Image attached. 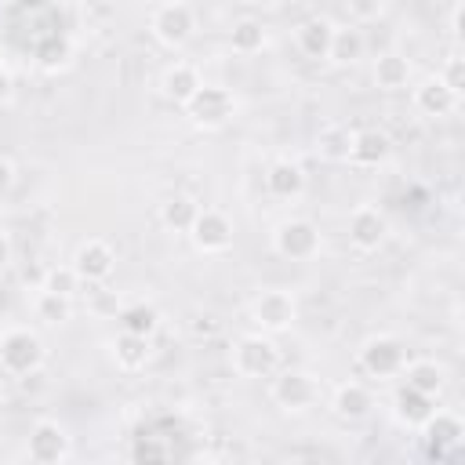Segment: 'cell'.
Instances as JSON below:
<instances>
[{
	"label": "cell",
	"mask_w": 465,
	"mask_h": 465,
	"mask_svg": "<svg viewBox=\"0 0 465 465\" xmlns=\"http://www.w3.org/2000/svg\"><path fill=\"white\" fill-rule=\"evenodd\" d=\"M47 360V345L36 331L29 327H11L0 334V367L15 378H25V374H36Z\"/></svg>",
	"instance_id": "cell-1"
},
{
	"label": "cell",
	"mask_w": 465,
	"mask_h": 465,
	"mask_svg": "<svg viewBox=\"0 0 465 465\" xmlns=\"http://www.w3.org/2000/svg\"><path fill=\"white\" fill-rule=\"evenodd\" d=\"M182 109H185V116L193 120V127H200V131H218V127H225V124L236 116V94H232L229 87H222V84H200L196 94H193Z\"/></svg>",
	"instance_id": "cell-2"
},
{
	"label": "cell",
	"mask_w": 465,
	"mask_h": 465,
	"mask_svg": "<svg viewBox=\"0 0 465 465\" xmlns=\"http://www.w3.org/2000/svg\"><path fill=\"white\" fill-rule=\"evenodd\" d=\"M149 33L156 36V44L178 51L193 40L196 33V11L185 0H163L160 7H153L149 15Z\"/></svg>",
	"instance_id": "cell-3"
},
{
	"label": "cell",
	"mask_w": 465,
	"mask_h": 465,
	"mask_svg": "<svg viewBox=\"0 0 465 465\" xmlns=\"http://www.w3.org/2000/svg\"><path fill=\"white\" fill-rule=\"evenodd\" d=\"M232 371L240 378H272L280 371V349L272 341V334H243L232 345Z\"/></svg>",
	"instance_id": "cell-4"
},
{
	"label": "cell",
	"mask_w": 465,
	"mask_h": 465,
	"mask_svg": "<svg viewBox=\"0 0 465 465\" xmlns=\"http://www.w3.org/2000/svg\"><path fill=\"white\" fill-rule=\"evenodd\" d=\"M272 251L287 262H309L320 254V229L309 218H283L272 229Z\"/></svg>",
	"instance_id": "cell-5"
},
{
	"label": "cell",
	"mask_w": 465,
	"mask_h": 465,
	"mask_svg": "<svg viewBox=\"0 0 465 465\" xmlns=\"http://www.w3.org/2000/svg\"><path fill=\"white\" fill-rule=\"evenodd\" d=\"M298 320V302L291 291H262L254 302H251V323L262 331V334H283L291 331Z\"/></svg>",
	"instance_id": "cell-6"
},
{
	"label": "cell",
	"mask_w": 465,
	"mask_h": 465,
	"mask_svg": "<svg viewBox=\"0 0 465 465\" xmlns=\"http://www.w3.org/2000/svg\"><path fill=\"white\" fill-rule=\"evenodd\" d=\"M269 396L276 407L291 411V414H302L316 403L320 389H316V378L309 371H298V367H287V371H276L272 374V385H269Z\"/></svg>",
	"instance_id": "cell-7"
},
{
	"label": "cell",
	"mask_w": 465,
	"mask_h": 465,
	"mask_svg": "<svg viewBox=\"0 0 465 465\" xmlns=\"http://www.w3.org/2000/svg\"><path fill=\"white\" fill-rule=\"evenodd\" d=\"M25 454H29V461H36V465H58V461H65V458L73 454V436L65 432L62 421L40 418V421L29 429Z\"/></svg>",
	"instance_id": "cell-8"
},
{
	"label": "cell",
	"mask_w": 465,
	"mask_h": 465,
	"mask_svg": "<svg viewBox=\"0 0 465 465\" xmlns=\"http://www.w3.org/2000/svg\"><path fill=\"white\" fill-rule=\"evenodd\" d=\"M185 236L193 240V247H196L200 254H222V251L232 247V222H229V214L218 211V207H200Z\"/></svg>",
	"instance_id": "cell-9"
},
{
	"label": "cell",
	"mask_w": 465,
	"mask_h": 465,
	"mask_svg": "<svg viewBox=\"0 0 465 465\" xmlns=\"http://www.w3.org/2000/svg\"><path fill=\"white\" fill-rule=\"evenodd\" d=\"M407 363V345L396 334H374L360 349V367L371 378H396Z\"/></svg>",
	"instance_id": "cell-10"
},
{
	"label": "cell",
	"mask_w": 465,
	"mask_h": 465,
	"mask_svg": "<svg viewBox=\"0 0 465 465\" xmlns=\"http://www.w3.org/2000/svg\"><path fill=\"white\" fill-rule=\"evenodd\" d=\"M73 269H76V276L91 287V283H105L113 272H116V251L105 243V240H98V236H91V240H84L76 251H73V262H69Z\"/></svg>",
	"instance_id": "cell-11"
},
{
	"label": "cell",
	"mask_w": 465,
	"mask_h": 465,
	"mask_svg": "<svg viewBox=\"0 0 465 465\" xmlns=\"http://www.w3.org/2000/svg\"><path fill=\"white\" fill-rule=\"evenodd\" d=\"M418 429H421V436H425V443H429V458H443V454H450V450L465 440V421H461V414L440 411V407H432V414H429Z\"/></svg>",
	"instance_id": "cell-12"
},
{
	"label": "cell",
	"mask_w": 465,
	"mask_h": 465,
	"mask_svg": "<svg viewBox=\"0 0 465 465\" xmlns=\"http://www.w3.org/2000/svg\"><path fill=\"white\" fill-rule=\"evenodd\" d=\"M385 232H389V222H385V214L378 211V207H371V203H360L352 214H349V243L356 247V251H378L381 243H385Z\"/></svg>",
	"instance_id": "cell-13"
},
{
	"label": "cell",
	"mask_w": 465,
	"mask_h": 465,
	"mask_svg": "<svg viewBox=\"0 0 465 465\" xmlns=\"http://www.w3.org/2000/svg\"><path fill=\"white\" fill-rule=\"evenodd\" d=\"M458 102H461V94H454V91L443 84L440 73H436V76H425V80L414 87V109H418L421 116H450V113L458 109Z\"/></svg>",
	"instance_id": "cell-14"
},
{
	"label": "cell",
	"mask_w": 465,
	"mask_h": 465,
	"mask_svg": "<svg viewBox=\"0 0 465 465\" xmlns=\"http://www.w3.org/2000/svg\"><path fill=\"white\" fill-rule=\"evenodd\" d=\"M389 153H392V142H389L385 131H378V127H360V131H352L349 163H356V167H378V163L389 160Z\"/></svg>",
	"instance_id": "cell-15"
},
{
	"label": "cell",
	"mask_w": 465,
	"mask_h": 465,
	"mask_svg": "<svg viewBox=\"0 0 465 465\" xmlns=\"http://www.w3.org/2000/svg\"><path fill=\"white\" fill-rule=\"evenodd\" d=\"M200 84H203V76H200L196 65H189V62H171V65L163 69V76H160V94H163L167 102H174V105H185V102L196 94Z\"/></svg>",
	"instance_id": "cell-16"
},
{
	"label": "cell",
	"mask_w": 465,
	"mask_h": 465,
	"mask_svg": "<svg viewBox=\"0 0 465 465\" xmlns=\"http://www.w3.org/2000/svg\"><path fill=\"white\" fill-rule=\"evenodd\" d=\"M371 407H374V396H371V389L363 381H341L334 389V396H331V411L341 421H360V418L371 414Z\"/></svg>",
	"instance_id": "cell-17"
},
{
	"label": "cell",
	"mask_w": 465,
	"mask_h": 465,
	"mask_svg": "<svg viewBox=\"0 0 465 465\" xmlns=\"http://www.w3.org/2000/svg\"><path fill=\"white\" fill-rule=\"evenodd\" d=\"M265 193L276 200H298L305 193V171L294 160H272L265 171Z\"/></svg>",
	"instance_id": "cell-18"
},
{
	"label": "cell",
	"mask_w": 465,
	"mask_h": 465,
	"mask_svg": "<svg viewBox=\"0 0 465 465\" xmlns=\"http://www.w3.org/2000/svg\"><path fill=\"white\" fill-rule=\"evenodd\" d=\"M432 407H436V400L425 396V392H418V389H411V385H400L396 396H392V414L407 429H418L432 414Z\"/></svg>",
	"instance_id": "cell-19"
},
{
	"label": "cell",
	"mask_w": 465,
	"mask_h": 465,
	"mask_svg": "<svg viewBox=\"0 0 465 465\" xmlns=\"http://www.w3.org/2000/svg\"><path fill=\"white\" fill-rule=\"evenodd\" d=\"M331 36H334V25L327 18H305L298 29H294V44L305 58H316L323 62L327 51H331Z\"/></svg>",
	"instance_id": "cell-20"
},
{
	"label": "cell",
	"mask_w": 465,
	"mask_h": 465,
	"mask_svg": "<svg viewBox=\"0 0 465 465\" xmlns=\"http://www.w3.org/2000/svg\"><path fill=\"white\" fill-rule=\"evenodd\" d=\"M33 58L44 73H58V69H69L73 62V40L65 33H44L36 44H33Z\"/></svg>",
	"instance_id": "cell-21"
},
{
	"label": "cell",
	"mask_w": 465,
	"mask_h": 465,
	"mask_svg": "<svg viewBox=\"0 0 465 465\" xmlns=\"http://www.w3.org/2000/svg\"><path fill=\"white\" fill-rule=\"evenodd\" d=\"M109 352H113V363H116L120 371H142V367L149 363V356H153L149 338L131 334V331H120V334L109 341Z\"/></svg>",
	"instance_id": "cell-22"
},
{
	"label": "cell",
	"mask_w": 465,
	"mask_h": 465,
	"mask_svg": "<svg viewBox=\"0 0 465 465\" xmlns=\"http://www.w3.org/2000/svg\"><path fill=\"white\" fill-rule=\"evenodd\" d=\"M403 385H411V389H418V392H425V396H440L443 392V385H447V371L436 363V360H411V363H403Z\"/></svg>",
	"instance_id": "cell-23"
},
{
	"label": "cell",
	"mask_w": 465,
	"mask_h": 465,
	"mask_svg": "<svg viewBox=\"0 0 465 465\" xmlns=\"http://www.w3.org/2000/svg\"><path fill=\"white\" fill-rule=\"evenodd\" d=\"M374 84L381 91H403L411 84V62L403 54H396V51L378 54V62H374Z\"/></svg>",
	"instance_id": "cell-24"
},
{
	"label": "cell",
	"mask_w": 465,
	"mask_h": 465,
	"mask_svg": "<svg viewBox=\"0 0 465 465\" xmlns=\"http://www.w3.org/2000/svg\"><path fill=\"white\" fill-rule=\"evenodd\" d=\"M349 145H352V131L345 124H323L316 131V153L331 163H349Z\"/></svg>",
	"instance_id": "cell-25"
},
{
	"label": "cell",
	"mask_w": 465,
	"mask_h": 465,
	"mask_svg": "<svg viewBox=\"0 0 465 465\" xmlns=\"http://www.w3.org/2000/svg\"><path fill=\"white\" fill-rule=\"evenodd\" d=\"M120 331H131V334H142V338H153L160 331V309L149 305V302H131L120 309Z\"/></svg>",
	"instance_id": "cell-26"
},
{
	"label": "cell",
	"mask_w": 465,
	"mask_h": 465,
	"mask_svg": "<svg viewBox=\"0 0 465 465\" xmlns=\"http://www.w3.org/2000/svg\"><path fill=\"white\" fill-rule=\"evenodd\" d=\"M196 211H200V203H196L193 196L174 193V196H167V200L160 203V222H163V229H171V232H189Z\"/></svg>",
	"instance_id": "cell-27"
},
{
	"label": "cell",
	"mask_w": 465,
	"mask_h": 465,
	"mask_svg": "<svg viewBox=\"0 0 465 465\" xmlns=\"http://www.w3.org/2000/svg\"><path fill=\"white\" fill-rule=\"evenodd\" d=\"M363 47H367V40H363V33H360V29H352V25L334 29V36H331V51H327V62H334V65H352V62H360V58H363Z\"/></svg>",
	"instance_id": "cell-28"
},
{
	"label": "cell",
	"mask_w": 465,
	"mask_h": 465,
	"mask_svg": "<svg viewBox=\"0 0 465 465\" xmlns=\"http://www.w3.org/2000/svg\"><path fill=\"white\" fill-rule=\"evenodd\" d=\"M229 47L236 54H258L265 47V29L258 18H240L232 29H229Z\"/></svg>",
	"instance_id": "cell-29"
},
{
	"label": "cell",
	"mask_w": 465,
	"mask_h": 465,
	"mask_svg": "<svg viewBox=\"0 0 465 465\" xmlns=\"http://www.w3.org/2000/svg\"><path fill=\"white\" fill-rule=\"evenodd\" d=\"M36 320H44V323H65L69 316H73V298H65V294H51V291H36Z\"/></svg>",
	"instance_id": "cell-30"
},
{
	"label": "cell",
	"mask_w": 465,
	"mask_h": 465,
	"mask_svg": "<svg viewBox=\"0 0 465 465\" xmlns=\"http://www.w3.org/2000/svg\"><path fill=\"white\" fill-rule=\"evenodd\" d=\"M80 276H76V269L73 265H58V269H44V280H40V287L44 291H51V294H65V298H73L76 291H80Z\"/></svg>",
	"instance_id": "cell-31"
},
{
	"label": "cell",
	"mask_w": 465,
	"mask_h": 465,
	"mask_svg": "<svg viewBox=\"0 0 465 465\" xmlns=\"http://www.w3.org/2000/svg\"><path fill=\"white\" fill-rule=\"evenodd\" d=\"M120 298L113 291H105L102 283H91V298H87V312L98 316V320H116L120 316Z\"/></svg>",
	"instance_id": "cell-32"
},
{
	"label": "cell",
	"mask_w": 465,
	"mask_h": 465,
	"mask_svg": "<svg viewBox=\"0 0 465 465\" xmlns=\"http://www.w3.org/2000/svg\"><path fill=\"white\" fill-rule=\"evenodd\" d=\"M131 458H134V461H167V447H163V443H156L153 436H138V443H134Z\"/></svg>",
	"instance_id": "cell-33"
},
{
	"label": "cell",
	"mask_w": 465,
	"mask_h": 465,
	"mask_svg": "<svg viewBox=\"0 0 465 465\" xmlns=\"http://www.w3.org/2000/svg\"><path fill=\"white\" fill-rule=\"evenodd\" d=\"M440 76H443V84H447L454 94H461V91H465V62H461V54H450Z\"/></svg>",
	"instance_id": "cell-34"
},
{
	"label": "cell",
	"mask_w": 465,
	"mask_h": 465,
	"mask_svg": "<svg viewBox=\"0 0 465 465\" xmlns=\"http://www.w3.org/2000/svg\"><path fill=\"white\" fill-rule=\"evenodd\" d=\"M345 7H349V15H352L356 22H374V18H381L385 0H349Z\"/></svg>",
	"instance_id": "cell-35"
},
{
	"label": "cell",
	"mask_w": 465,
	"mask_h": 465,
	"mask_svg": "<svg viewBox=\"0 0 465 465\" xmlns=\"http://www.w3.org/2000/svg\"><path fill=\"white\" fill-rule=\"evenodd\" d=\"M11 94H15V76H11V69L0 62V109L11 102Z\"/></svg>",
	"instance_id": "cell-36"
},
{
	"label": "cell",
	"mask_w": 465,
	"mask_h": 465,
	"mask_svg": "<svg viewBox=\"0 0 465 465\" xmlns=\"http://www.w3.org/2000/svg\"><path fill=\"white\" fill-rule=\"evenodd\" d=\"M15 185V163L7 156H0V196H7Z\"/></svg>",
	"instance_id": "cell-37"
},
{
	"label": "cell",
	"mask_w": 465,
	"mask_h": 465,
	"mask_svg": "<svg viewBox=\"0 0 465 465\" xmlns=\"http://www.w3.org/2000/svg\"><path fill=\"white\" fill-rule=\"evenodd\" d=\"M11 258H15V240H11L7 229H0V269H7Z\"/></svg>",
	"instance_id": "cell-38"
},
{
	"label": "cell",
	"mask_w": 465,
	"mask_h": 465,
	"mask_svg": "<svg viewBox=\"0 0 465 465\" xmlns=\"http://www.w3.org/2000/svg\"><path fill=\"white\" fill-rule=\"evenodd\" d=\"M47 0H15V7H22V11H40Z\"/></svg>",
	"instance_id": "cell-39"
},
{
	"label": "cell",
	"mask_w": 465,
	"mask_h": 465,
	"mask_svg": "<svg viewBox=\"0 0 465 465\" xmlns=\"http://www.w3.org/2000/svg\"><path fill=\"white\" fill-rule=\"evenodd\" d=\"M265 4H272V7H280V4H291V0H265Z\"/></svg>",
	"instance_id": "cell-40"
}]
</instances>
